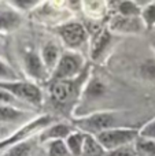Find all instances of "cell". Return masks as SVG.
I'll list each match as a JSON object with an SVG mask.
<instances>
[{
	"label": "cell",
	"mask_w": 155,
	"mask_h": 156,
	"mask_svg": "<svg viewBox=\"0 0 155 156\" xmlns=\"http://www.w3.org/2000/svg\"><path fill=\"white\" fill-rule=\"evenodd\" d=\"M62 55L59 54V48L55 43L49 41V43L44 44L43 47V51H41V59H43L44 65L48 70H55L56 65L59 63V59Z\"/></svg>",
	"instance_id": "cell-12"
},
{
	"label": "cell",
	"mask_w": 155,
	"mask_h": 156,
	"mask_svg": "<svg viewBox=\"0 0 155 156\" xmlns=\"http://www.w3.org/2000/svg\"><path fill=\"white\" fill-rule=\"evenodd\" d=\"M104 156H137V152L135 149V145L132 144V145H126L122 147V148L109 151L104 154Z\"/></svg>",
	"instance_id": "cell-25"
},
{
	"label": "cell",
	"mask_w": 155,
	"mask_h": 156,
	"mask_svg": "<svg viewBox=\"0 0 155 156\" xmlns=\"http://www.w3.org/2000/svg\"><path fill=\"white\" fill-rule=\"evenodd\" d=\"M48 156H71L65 140H56L47 144Z\"/></svg>",
	"instance_id": "cell-23"
},
{
	"label": "cell",
	"mask_w": 155,
	"mask_h": 156,
	"mask_svg": "<svg viewBox=\"0 0 155 156\" xmlns=\"http://www.w3.org/2000/svg\"><path fill=\"white\" fill-rule=\"evenodd\" d=\"M111 40V33L109 29H102L99 33H96L95 38L92 41V48H91V56L93 60H96L104 51Z\"/></svg>",
	"instance_id": "cell-13"
},
{
	"label": "cell",
	"mask_w": 155,
	"mask_h": 156,
	"mask_svg": "<svg viewBox=\"0 0 155 156\" xmlns=\"http://www.w3.org/2000/svg\"><path fill=\"white\" fill-rule=\"evenodd\" d=\"M140 129L129 126H121L114 127V129L106 130L96 136V140L100 143V145L104 148V151L109 152L113 149L122 148L126 145H132L135 141L139 138Z\"/></svg>",
	"instance_id": "cell-3"
},
{
	"label": "cell",
	"mask_w": 155,
	"mask_h": 156,
	"mask_svg": "<svg viewBox=\"0 0 155 156\" xmlns=\"http://www.w3.org/2000/svg\"><path fill=\"white\" fill-rule=\"evenodd\" d=\"M135 149L137 152V156H155V141L150 138L140 137L135 141Z\"/></svg>",
	"instance_id": "cell-18"
},
{
	"label": "cell",
	"mask_w": 155,
	"mask_h": 156,
	"mask_svg": "<svg viewBox=\"0 0 155 156\" xmlns=\"http://www.w3.org/2000/svg\"><path fill=\"white\" fill-rule=\"evenodd\" d=\"M55 118L51 115H40V116H36L34 119L32 121L26 122L25 125H22L18 130L10 134L8 137L2 138L0 140V155L3 152H5L7 149H10L11 147L16 145V144L22 143L25 140H29L30 136H33L36 132L38 130H44L45 127H48L49 125L55 123Z\"/></svg>",
	"instance_id": "cell-2"
},
{
	"label": "cell",
	"mask_w": 155,
	"mask_h": 156,
	"mask_svg": "<svg viewBox=\"0 0 155 156\" xmlns=\"http://www.w3.org/2000/svg\"><path fill=\"white\" fill-rule=\"evenodd\" d=\"M74 132H76V127H73V125L63 123V122H55V123L49 125L48 127H45L44 130H41L38 140H40L41 144H48L51 141L56 140H66Z\"/></svg>",
	"instance_id": "cell-9"
},
{
	"label": "cell",
	"mask_w": 155,
	"mask_h": 156,
	"mask_svg": "<svg viewBox=\"0 0 155 156\" xmlns=\"http://www.w3.org/2000/svg\"><path fill=\"white\" fill-rule=\"evenodd\" d=\"M84 82V77L80 74L74 80H60V81H52L49 86V94L51 99L56 104H66L74 99V94L78 93L80 83Z\"/></svg>",
	"instance_id": "cell-6"
},
{
	"label": "cell",
	"mask_w": 155,
	"mask_h": 156,
	"mask_svg": "<svg viewBox=\"0 0 155 156\" xmlns=\"http://www.w3.org/2000/svg\"><path fill=\"white\" fill-rule=\"evenodd\" d=\"M120 121V114L114 111H99L92 115L84 116V118L73 119V126H76L80 132L85 134H91L96 137L98 134L106 132V130L114 129L117 126V122Z\"/></svg>",
	"instance_id": "cell-1"
},
{
	"label": "cell",
	"mask_w": 155,
	"mask_h": 156,
	"mask_svg": "<svg viewBox=\"0 0 155 156\" xmlns=\"http://www.w3.org/2000/svg\"><path fill=\"white\" fill-rule=\"evenodd\" d=\"M104 92H106V88H104V85L99 80H91L89 82H88L87 88L84 89L85 99H87L88 101L99 99L100 96L104 94Z\"/></svg>",
	"instance_id": "cell-20"
},
{
	"label": "cell",
	"mask_w": 155,
	"mask_h": 156,
	"mask_svg": "<svg viewBox=\"0 0 155 156\" xmlns=\"http://www.w3.org/2000/svg\"><path fill=\"white\" fill-rule=\"evenodd\" d=\"M0 88L8 90L13 93L16 99L26 103V104L38 105L43 103V92L37 85L32 82H26V81H13V82H0Z\"/></svg>",
	"instance_id": "cell-4"
},
{
	"label": "cell",
	"mask_w": 155,
	"mask_h": 156,
	"mask_svg": "<svg viewBox=\"0 0 155 156\" xmlns=\"http://www.w3.org/2000/svg\"><path fill=\"white\" fill-rule=\"evenodd\" d=\"M10 4L16 5V8H19V10H30L34 5H37L38 2H36V0H19V2L15 0V2H10Z\"/></svg>",
	"instance_id": "cell-27"
},
{
	"label": "cell",
	"mask_w": 155,
	"mask_h": 156,
	"mask_svg": "<svg viewBox=\"0 0 155 156\" xmlns=\"http://www.w3.org/2000/svg\"><path fill=\"white\" fill-rule=\"evenodd\" d=\"M117 10L122 16H140L142 15V7L135 2H118Z\"/></svg>",
	"instance_id": "cell-22"
},
{
	"label": "cell",
	"mask_w": 155,
	"mask_h": 156,
	"mask_svg": "<svg viewBox=\"0 0 155 156\" xmlns=\"http://www.w3.org/2000/svg\"><path fill=\"white\" fill-rule=\"evenodd\" d=\"M150 44H151V47L154 48V51H155V34L151 37V40H150Z\"/></svg>",
	"instance_id": "cell-28"
},
{
	"label": "cell",
	"mask_w": 155,
	"mask_h": 156,
	"mask_svg": "<svg viewBox=\"0 0 155 156\" xmlns=\"http://www.w3.org/2000/svg\"><path fill=\"white\" fill-rule=\"evenodd\" d=\"M29 115L30 111L0 104V123H18L27 119Z\"/></svg>",
	"instance_id": "cell-11"
},
{
	"label": "cell",
	"mask_w": 155,
	"mask_h": 156,
	"mask_svg": "<svg viewBox=\"0 0 155 156\" xmlns=\"http://www.w3.org/2000/svg\"><path fill=\"white\" fill-rule=\"evenodd\" d=\"M0 104L3 105H10V107H15V108H21V110L25 111H30L33 110L32 107H29V104L21 101L19 99H16L13 93H10L8 90L0 88Z\"/></svg>",
	"instance_id": "cell-17"
},
{
	"label": "cell",
	"mask_w": 155,
	"mask_h": 156,
	"mask_svg": "<svg viewBox=\"0 0 155 156\" xmlns=\"http://www.w3.org/2000/svg\"><path fill=\"white\" fill-rule=\"evenodd\" d=\"M84 67V60L81 55L74 52H66L60 56L59 63L56 65L55 70L52 71V81L60 80H74L80 76V71Z\"/></svg>",
	"instance_id": "cell-5"
},
{
	"label": "cell",
	"mask_w": 155,
	"mask_h": 156,
	"mask_svg": "<svg viewBox=\"0 0 155 156\" xmlns=\"http://www.w3.org/2000/svg\"><path fill=\"white\" fill-rule=\"evenodd\" d=\"M13 81H19V76L0 59V82H13Z\"/></svg>",
	"instance_id": "cell-24"
},
{
	"label": "cell",
	"mask_w": 155,
	"mask_h": 156,
	"mask_svg": "<svg viewBox=\"0 0 155 156\" xmlns=\"http://www.w3.org/2000/svg\"><path fill=\"white\" fill-rule=\"evenodd\" d=\"M104 154H106V151L100 145V143L96 140V137L91 134H85V144L81 156H104Z\"/></svg>",
	"instance_id": "cell-16"
},
{
	"label": "cell",
	"mask_w": 155,
	"mask_h": 156,
	"mask_svg": "<svg viewBox=\"0 0 155 156\" xmlns=\"http://www.w3.org/2000/svg\"><path fill=\"white\" fill-rule=\"evenodd\" d=\"M33 149V141L32 140H25L22 143L16 144V145L11 147L5 152H3L0 156H30Z\"/></svg>",
	"instance_id": "cell-19"
},
{
	"label": "cell",
	"mask_w": 155,
	"mask_h": 156,
	"mask_svg": "<svg viewBox=\"0 0 155 156\" xmlns=\"http://www.w3.org/2000/svg\"><path fill=\"white\" fill-rule=\"evenodd\" d=\"M140 137L150 138V140L155 141V118L151 119L150 122H147V123L140 129Z\"/></svg>",
	"instance_id": "cell-26"
},
{
	"label": "cell",
	"mask_w": 155,
	"mask_h": 156,
	"mask_svg": "<svg viewBox=\"0 0 155 156\" xmlns=\"http://www.w3.org/2000/svg\"><path fill=\"white\" fill-rule=\"evenodd\" d=\"M25 69L32 78L44 81L48 76V69L45 67L43 59L36 52H29L25 55Z\"/></svg>",
	"instance_id": "cell-10"
},
{
	"label": "cell",
	"mask_w": 155,
	"mask_h": 156,
	"mask_svg": "<svg viewBox=\"0 0 155 156\" xmlns=\"http://www.w3.org/2000/svg\"><path fill=\"white\" fill-rule=\"evenodd\" d=\"M109 27L111 32L125 33V34H139L146 30L142 16H122L120 14L113 16Z\"/></svg>",
	"instance_id": "cell-8"
},
{
	"label": "cell",
	"mask_w": 155,
	"mask_h": 156,
	"mask_svg": "<svg viewBox=\"0 0 155 156\" xmlns=\"http://www.w3.org/2000/svg\"><path fill=\"white\" fill-rule=\"evenodd\" d=\"M21 23V15L10 7L0 5V30H13Z\"/></svg>",
	"instance_id": "cell-14"
},
{
	"label": "cell",
	"mask_w": 155,
	"mask_h": 156,
	"mask_svg": "<svg viewBox=\"0 0 155 156\" xmlns=\"http://www.w3.org/2000/svg\"><path fill=\"white\" fill-rule=\"evenodd\" d=\"M142 19L147 30H155V2H150L142 7Z\"/></svg>",
	"instance_id": "cell-21"
},
{
	"label": "cell",
	"mask_w": 155,
	"mask_h": 156,
	"mask_svg": "<svg viewBox=\"0 0 155 156\" xmlns=\"http://www.w3.org/2000/svg\"><path fill=\"white\" fill-rule=\"evenodd\" d=\"M58 34L69 48H78L87 40V29L78 22H69L58 29Z\"/></svg>",
	"instance_id": "cell-7"
},
{
	"label": "cell",
	"mask_w": 155,
	"mask_h": 156,
	"mask_svg": "<svg viewBox=\"0 0 155 156\" xmlns=\"http://www.w3.org/2000/svg\"><path fill=\"white\" fill-rule=\"evenodd\" d=\"M65 141H66V145H67L69 152H70L71 156L82 155V149H84V144H85V133L76 130Z\"/></svg>",
	"instance_id": "cell-15"
}]
</instances>
